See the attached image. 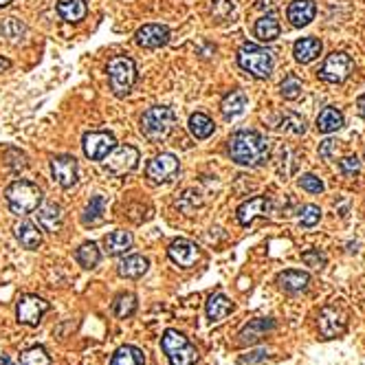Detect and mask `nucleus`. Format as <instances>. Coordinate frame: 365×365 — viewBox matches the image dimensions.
I'll return each mask as SVG.
<instances>
[{
	"label": "nucleus",
	"instance_id": "obj_27",
	"mask_svg": "<svg viewBox=\"0 0 365 365\" xmlns=\"http://www.w3.org/2000/svg\"><path fill=\"white\" fill-rule=\"evenodd\" d=\"M132 233L130 231H123V229H117V231H111L104 238V247H106V253L108 255H121V253H128L132 249Z\"/></svg>",
	"mask_w": 365,
	"mask_h": 365
},
{
	"label": "nucleus",
	"instance_id": "obj_44",
	"mask_svg": "<svg viewBox=\"0 0 365 365\" xmlns=\"http://www.w3.org/2000/svg\"><path fill=\"white\" fill-rule=\"evenodd\" d=\"M339 170H341L345 176H354V174H359V172H361V161H359V156L354 154V156H345V159H341V161H339Z\"/></svg>",
	"mask_w": 365,
	"mask_h": 365
},
{
	"label": "nucleus",
	"instance_id": "obj_18",
	"mask_svg": "<svg viewBox=\"0 0 365 365\" xmlns=\"http://www.w3.org/2000/svg\"><path fill=\"white\" fill-rule=\"evenodd\" d=\"M315 16H317L315 0H293L286 9V18L290 20V25L297 27V29L308 27L315 20Z\"/></svg>",
	"mask_w": 365,
	"mask_h": 365
},
{
	"label": "nucleus",
	"instance_id": "obj_5",
	"mask_svg": "<svg viewBox=\"0 0 365 365\" xmlns=\"http://www.w3.org/2000/svg\"><path fill=\"white\" fill-rule=\"evenodd\" d=\"M161 348L168 354L170 365H196L198 348L178 330H166L161 337Z\"/></svg>",
	"mask_w": 365,
	"mask_h": 365
},
{
	"label": "nucleus",
	"instance_id": "obj_36",
	"mask_svg": "<svg viewBox=\"0 0 365 365\" xmlns=\"http://www.w3.org/2000/svg\"><path fill=\"white\" fill-rule=\"evenodd\" d=\"M176 207L185 214V216H192L196 209H200L203 207V196H200V192H196V190H185L180 196H178V200H176Z\"/></svg>",
	"mask_w": 365,
	"mask_h": 365
},
{
	"label": "nucleus",
	"instance_id": "obj_30",
	"mask_svg": "<svg viewBox=\"0 0 365 365\" xmlns=\"http://www.w3.org/2000/svg\"><path fill=\"white\" fill-rule=\"evenodd\" d=\"M111 365H145V354L137 345H121L113 354Z\"/></svg>",
	"mask_w": 365,
	"mask_h": 365
},
{
	"label": "nucleus",
	"instance_id": "obj_1",
	"mask_svg": "<svg viewBox=\"0 0 365 365\" xmlns=\"http://www.w3.org/2000/svg\"><path fill=\"white\" fill-rule=\"evenodd\" d=\"M229 156L245 168H262L271 159V143L258 130H238L229 139Z\"/></svg>",
	"mask_w": 365,
	"mask_h": 365
},
{
	"label": "nucleus",
	"instance_id": "obj_6",
	"mask_svg": "<svg viewBox=\"0 0 365 365\" xmlns=\"http://www.w3.org/2000/svg\"><path fill=\"white\" fill-rule=\"evenodd\" d=\"M108 82H111V90L117 97H125L137 84V64L128 56H117L108 62L106 66Z\"/></svg>",
	"mask_w": 365,
	"mask_h": 365
},
{
	"label": "nucleus",
	"instance_id": "obj_17",
	"mask_svg": "<svg viewBox=\"0 0 365 365\" xmlns=\"http://www.w3.org/2000/svg\"><path fill=\"white\" fill-rule=\"evenodd\" d=\"M168 255H170V260L174 264H178L180 268H192L200 260L198 247L190 240H174L168 249Z\"/></svg>",
	"mask_w": 365,
	"mask_h": 365
},
{
	"label": "nucleus",
	"instance_id": "obj_34",
	"mask_svg": "<svg viewBox=\"0 0 365 365\" xmlns=\"http://www.w3.org/2000/svg\"><path fill=\"white\" fill-rule=\"evenodd\" d=\"M75 260L80 262L82 268L93 271V268L99 264V260H101V253H99V249H97L95 242H84V245L78 249V253H75Z\"/></svg>",
	"mask_w": 365,
	"mask_h": 365
},
{
	"label": "nucleus",
	"instance_id": "obj_7",
	"mask_svg": "<svg viewBox=\"0 0 365 365\" xmlns=\"http://www.w3.org/2000/svg\"><path fill=\"white\" fill-rule=\"evenodd\" d=\"M352 68H354V62H352V58L348 56V53L335 51L323 60L321 68L317 70V75L326 84H343L352 75Z\"/></svg>",
	"mask_w": 365,
	"mask_h": 365
},
{
	"label": "nucleus",
	"instance_id": "obj_9",
	"mask_svg": "<svg viewBox=\"0 0 365 365\" xmlns=\"http://www.w3.org/2000/svg\"><path fill=\"white\" fill-rule=\"evenodd\" d=\"M117 145V139L113 132H106V130H93V132H86L82 139V148L86 159L90 161H104L108 154L113 152V148Z\"/></svg>",
	"mask_w": 365,
	"mask_h": 365
},
{
	"label": "nucleus",
	"instance_id": "obj_21",
	"mask_svg": "<svg viewBox=\"0 0 365 365\" xmlns=\"http://www.w3.org/2000/svg\"><path fill=\"white\" fill-rule=\"evenodd\" d=\"M13 233H16V240L20 242L25 249L33 251L42 245V229L38 225H33L29 221H23L13 227Z\"/></svg>",
	"mask_w": 365,
	"mask_h": 365
},
{
	"label": "nucleus",
	"instance_id": "obj_15",
	"mask_svg": "<svg viewBox=\"0 0 365 365\" xmlns=\"http://www.w3.org/2000/svg\"><path fill=\"white\" fill-rule=\"evenodd\" d=\"M135 40L143 49H161L170 42V29L166 25H143L137 29Z\"/></svg>",
	"mask_w": 365,
	"mask_h": 365
},
{
	"label": "nucleus",
	"instance_id": "obj_26",
	"mask_svg": "<svg viewBox=\"0 0 365 365\" xmlns=\"http://www.w3.org/2000/svg\"><path fill=\"white\" fill-rule=\"evenodd\" d=\"M315 123H317V130H319V132L330 135V132L341 130L343 123H345V117H343V113L339 111V108H335V106H326L323 111L319 113V117H317Z\"/></svg>",
	"mask_w": 365,
	"mask_h": 365
},
{
	"label": "nucleus",
	"instance_id": "obj_40",
	"mask_svg": "<svg viewBox=\"0 0 365 365\" xmlns=\"http://www.w3.org/2000/svg\"><path fill=\"white\" fill-rule=\"evenodd\" d=\"M321 221V209L317 205H304L299 211V225L304 229H313Z\"/></svg>",
	"mask_w": 365,
	"mask_h": 365
},
{
	"label": "nucleus",
	"instance_id": "obj_19",
	"mask_svg": "<svg viewBox=\"0 0 365 365\" xmlns=\"http://www.w3.org/2000/svg\"><path fill=\"white\" fill-rule=\"evenodd\" d=\"M271 330H276V321L273 319H266V317L251 319L238 333V341H240V345H253L260 339H264Z\"/></svg>",
	"mask_w": 365,
	"mask_h": 365
},
{
	"label": "nucleus",
	"instance_id": "obj_48",
	"mask_svg": "<svg viewBox=\"0 0 365 365\" xmlns=\"http://www.w3.org/2000/svg\"><path fill=\"white\" fill-rule=\"evenodd\" d=\"M357 111H359V115L365 119V93L359 95V99H357Z\"/></svg>",
	"mask_w": 365,
	"mask_h": 365
},
{
	"label": "nucleus",
	"instance_id": "obj_11",
	"mask_svg": "<svg viewBox=\"0 0 365 365\" xmlns=\"http://www.w3.org/2000/svg\"><path fill=\"white\" fill-rule=\"evenodd\" d=\"M319 333L323 339H337L345 333V326H348V319H345V313L341 308L335 306H323L319 313Z\"/></svg>",
	"mask_w": 365,
	"mask_h": 365
},
{
	"label": "nucleus",
	"instance_id": "obj_3",
	"mask_svg": "<svg viewBox=\"0 0 365 365\" xmlns=\"http://www.w3.org/2000/svg\"><path fill=\"white\" fill-rule=\"evenodd\" d=\"M5 196L16 216H29L42 203V190L31 180H13L5 190Z\"/></svg>",
	"mask_w": 365,
	"mask_h": 365
},
{
	"label": "nucleus",
	"instance_id": "obj_35",
	"mask_svg": "<svg viewBox=\"0 0 365 365\" xmlns=\"http://www.w3.org/2000/svg\"><path fill=\"white\" fill-rule=\"evenodd\" d=\"M137 306H139L137 304V295H132V293H121L115 299V304H113V313L119 319H128V317H132L137 313Z\"/></svg>",
	"mask_w": 365,
	"mask_h": 365
},
{
	"label": "nucleus",
	"instance_id": "obj_29",
	"mask_svg": "<svg viewBox=\"0 0 365 365\" xmlns=\"http://www.w3.org/2000/svg\"><path fill=\"white\" fill-rule=\"evenodd\" d=\"M245 108H247V95L242 90H231V93H227L221 101V111H223L225 119L240 117L245 113Z\"/></svg>",
	"mask_w": 365,
	"mask_h": 365
},
{
	"label": "nucleus",
	"instance_id": "obj_10",
	"mask_svg": "<svg viewBox=\"0 0 365 365\" xmlns=\"http://www.w3.org/2000/svg\"><path fill=\"white\" fill-rule=\"evenodd\" d=\"M106 170L111 172L113 176H123L128 172H132L137 166H139V150L135 148V145H115L113 152L106 156Z\"/></svg>",
	"mask_w": 365,
	"mask_h": 365
},
{
	"label": "nucleus",
	"instance_id": "obj_49",
	"mask_svg": "<svg viewBox=\"0 0 365 365\" xmlns=\"http://www.w3.org/2000/svg\"><path fill=\"white\" fill-rule=\"evenodd\" d=\"M7 68H11V62H9L7 58H3V56H0V73H3V70H7Z\"/></svg>",
	"mask_w": 365,
	"mask_h": 365
},
{
	"label": "nucleus",
	"instance_id": "obj_22",
	"mask_svg": "<svg viewBox=\"0 0 365 365\" xmlns=\"http://www.w3.org/2000/svg\"><path fill=\"white\" fill-rule=\"evenodd\" d=\"M233 313V302L225 293H214L207 299V319L209 323H221Z\"/></svg>",
	"mask_w": 365,
	"mask_h": 365
},
{
	"label": "nucleus",
	"instance_id": "obj_24",
	"mask_svg": "<svg viewBox=\"0 0 365 365\" xmlns=\"http://www.w3.org/2000/svg\"><path fill=\"white\" fill-rule=\"evenodd\" d=\"M253 33H255V38H258L260 42H273V40H278L280 33H282V27H280L278 16L266 13V16L260 18V20H255Z\"/></svg>",
	"mask_w": 365,
	"mask_h": 365
},
{
	"label": "nucleus",
	"instance_id": "obj_13",
	"mask_svg": "<svg viewBox=\"0 0 365 365\" xmlns=\"http://www.w3.org/2000/svg\"><path fill=\"white\" fill-rule=\"evenodd\" d=\"M51 174L53 180L58 182L62 190H70L78 182V161L75 156L60 154L51 159Z\"/></svg>",
	"mask_w": 365,
	"mask_h": 365
},
{
	"label": "nucleus",
	"instance_id": "obj_4",
	"mask_svg": "<svg viewBox=\"0 0 365 365\" xmlns=\"http://www.w3.org/2000/svg\"><path fill=\"white\" fill-rule=\"evenodd\" d=\"M238 64L242 70H247L249 75H253L255 80H266V78H271L276 60H273L271 51L253 44V42H245L238 49Z\"/></svg>",
	"mask_w": 365,
	"mask_h": 365
},
{
	"label": "nucleus",
	"instance_id": "obj_28",
	"mask_svg": "<svg viewBox=\"0 0 365 365\" xmlns=\"http://www.w3.org/2000/svg\"><path fill=\"white\" fill-rule=\"evenodd\" d=\"M58 13L62 20L70 23V25H78L82 23L86 13H88V7H86V0H60L58 3Z\"/></svg>",
	"mask_w": 365,
	"mask_h": 365
},
{
	"label": "nucleus",
	"instance_id": "obj_31",
	"mask_svg": "<svg viewBox=\"0 0 365 365\" xmlns=\"http://www.w3.org/2000/svg\"><path fill=\"white\" fill-rule=\"evenodd\" d=\"M104 211H106V198L104 196H95L90 198V203L86 205L84 209V216H82V223L86 227H95L104 221Z\"/></svg>",
	"mask_w": 365,
	"mask_h": 365
},
{
	"label": "nucleus",
	"instance_id": "obj_43",
	"mask_svg": "<svg viewBox=\"0 0 365 365\" xmlns=\"http://www.w3.org/2000/svg\"><path fill=\"white\" fill-rule=\"evenodd\" d=\"M302 262H304L306 266L321 268V266H326L328 258H326V253H321L319 249H308V251L302 253Z\"/></svg>",
	"mask_w": 365,
	"mask_h": 365
},
{
	"label": "nucleus",
	"instance_id": "obj_50",
	"mask_svg": "<svg viewBox=\"0 0 365 365\" xmlns=\"http://www.w3.org/2000/svg\"><path fill=\"white\" fill-rule=\"evenodd\" d=\"M13 3V0H0V9H3V7H9Z\"/></svg>",
	"mask_w": 365,
	"mask_h": 365
},
{
	"label": "nucleus",
	"instance_id": "obj_2",
	"mask_svg": "<svg viewBox=\"0 0 365 365\" xmlns=\"http://www.w3.org/2000/svg\"><path fill=\"white\" fill-rule=\"evenodd\" d=\"M174 125H176V113L168 106H152L141 115V132L152 143L166 141L174 132Z\"/></svg>",
	"mask_w": 365,
	"mask_h": 365
},
{
	"label": "nucleus",
	"instance_id": "obj_32",
	"mask_svg": "<svg viewBox=\"0 0 365 365\" xmlns=\"http://www.w3.org/2000/svg\"><path fill=\"white\" fill-rule=\"evenodd\" d=\"M276 128L288 135H304L306 132V119L297 113H284L278 121Z\"/></svg>",
	"mask_w": 365,
	"mask_h": 365
},
{
	"label": "nucleus",
	"instance_id": "obj_38",
	"mask_svg": "<svg viewBox=\"0 0 365 365\" xmlns=\"http://www.w3.org/2000/svg\"><path fill=\"white\" fill-rule=\"evenodd\" d=\"M23 365H51V357L47 354V350L42 345H33V348L25 350L20 357Z\"/></svg>",
	"mask_w": 365,
	"mask_h": 365
},
{
	"label": "nucleus",
	"instance_id": "obj_45",
	"mask_svg": "<svg viewBox=\"0 0 365 365\" xmlns=\"http://www.w3.org/2000/svg\"><path fill=\"white\" fill-rule=\"evenodd\" d=\"M337 148H339V145H337L335 139H326V141L319 143V156L323 161H333L337 156Z\"/></svg>",
	"mask_w": 365,
	"mask_h": 365
},
{
	"label": "nucleus",
	"instance_id": "obj_47",
	"mask_svg": "<svg viewBox=\"0 0 365 365\" xmlns=\"http://www.w3.org/2000/svg\"><path fill=\"white\" fill-rule=\"evenodd\" d=\"M266 357H268V352H266V350H258V352H251V357L242 359V363H255V361H264Z\"/></svg>",
	"mask_w": 365,
	"mask_h": 365
},
{
	"label": "nucleus",
	"instance_id": "obj_12",
	"mask_svg": "<svg viewBox=\"0 0 365 365\" xmlns=\"http://www.w3.org/2000/svg\"><path fill=\"white\" fill-rule=\"evenodd\" d=\"M148 178H152L154 182H170L178 176L180 172V163L174 154L170 152H163L156 154L150 163H148Z\"/></svg>",
	"mask_w": 365,
	"mask_h": 365
},
{
	"label": "nucleus",
	"instance_id": "obj_33",
	"mask_svg": "<svg viewBox=\"0 0 365 365\" xmlns=\"http://www.w3.org/2000/svg\"><path fill=\"white\" fill-rule=\"evenodd\" d=\"M187 125H190V132L196 137V139H209L211 135H214V121L207 117V115H203V113H194L192 117H190V121H187Z\"/></svg>",
	"mask_w": 365,
	"mask_h": 365
},
{
	"label": "nucleus",
	"instance_id": "obj_8",
	"mask_svg": "<svg viewBox=\"0 0 365 365\" xmlns=\"http://www.w3.org/2000/svg\"><path fill=\"white\" fill-rule=\"evenodd\" d=\"M49 310H51V304L47 299H42L38 295H23L16 306V319H18V323L35 328Z\"/></svg>",
	"mask_w": 365,
	"mask_h": 365
},
{
	"label": "nucleus",
	"instance_id": "obj_37",
	"mask_svg": "<svg viewBox=\"0 0 365 365\" xmlns=\"http://www.w3.org/2000/svg\"><path fill=\"white\" fill-rule=\"evenodd\" d=\"M0 33H3L9 42H20L27 33V27L18 20V18H5V20L0 23Z\"/></svg>",
	"mask_w": 365,
	"mask_h": 365
},
{
	"label": "nucleus",
	"instance_id": "obj_42",
	"mask_svg": "<svg viewBox=\"0 0 365 365\" xmlns=\"http://www.w3.org/2000/svg\"><path fill=\"white\" fill-rule=\"evenodd\" d=\"M299 187L306 190L308 194H321V192L326 190L323 180H321L319 176H315V174H304V176L299 178Z\"/></svg>",
	"mask_w": 365,
	"mask_h": 365
},
{
	"label": "nucleus",
	"instance_id": "obj_16",
	"mask_svg": "<svg viewBox=\"0 0 365 365\" xmlns=\"http://www.w3.org/2000/svg\"><path fill=\"white\" fill-rule=\"evenodd\" d=\"M35 214V223L42 231H49V233H56L62 229V223H64V214H62V207L56 205V203H40L38 209L33 211Z\"/></svg>",
	"mask_w": 365,
	"mask_h": 365
},
{
	"label": "nucleus",
	"instance_id": "obj_39",
	"mask_svg": "<svg viewBox=\"0 0 365 365\" xmlns=\"http://www.w3.org/2000/svg\"><path fill=\"white\" fill-rule=\"evenodd\" d=\"M280 93H282V97L288 99V101L297 99V97L302 95V82H299L295 75H286L284 82L280 84Z\"/></svg>",
	"mask_w": 365,
	"mask_h": 365
},
{
	"label": "nucleus",
	"instance_id": "obj_25",
	"mask_svg": "<svg viewBox=\"0 0 365 365\" xmlns=\"http://www.w3.org/2000/svg\"><path fill=\"white\" fill-rule=\"evenodd\" d=\"M150 268V260L143 255H128L125 260L119 262V276L125 280H139Z\"/></svg>",
	"mask_w": 365,
	"mask_h": 365
},
{
	"label": "nucleus",
	"instance_id": "obj_46",
	"mask_svg": "<svg viewBox=\"0 0 365 365\" xmlns=\"http://www.w3.org/2000/svg\"><path fill=\"white\" fill-rule=\"evenodd\" d=\"M255 9H260V11H276L278 9V0H258V3H255Z\"/></svg>",
	"mask_w": 365,
	"mask_h": 365
},
{
	"label": "nucleus",
	"instance_id": "obj_41",
	"mask_svg": "<svg viewBox=\"0 0 365 365\" xmlns=\"http://www.w3.org/2000/svg\"><path fill=\"white\" fill-rule=\"evenodd\" d=\"M231 13H233L231 0H211V16L216 18L218 23H225Z\"/></svg>",
	"mask_w": 365,
	"mask_h": 365
},
{
	"label": "nucleus",
	"instance_id": "obj_14",
	"mask_svg": "<svg viewBox=\"0 0 365 365\" xmlns=\"http://www.w3.org/2000/svg\"><path fill=\"white\" fill-rule=\"evenodd\" d=\"M273 214V203L266 198V196H255V198H249L245 203L235 209V218H238V223L242 227H249L255 218H266Z\"/></svg>",
	"mask_w": 365,
	"mask_h": 365
},
{
	"label": "nucleus",
	"instance_id": "obj_20",
	"mask_svg": "<svg viewBox=\"0 0 365 365\" xmlns=\"http://www.w3.org/2000/svg\"><path fill=\"white\" fill-rule=\"evenodd\" d=\"M308 284H310V276L306 271L288 268L278 276V286L284 290V293H302V290L308 288Z\"/></svg>",
	"mask_w": 365,
	"mask_h": 365
},
{
	"label": "nucleus",
	"instance_id": "obj_23",
	"mask_svg": "<svg viewBox=\"0 0 365 365\" xmlns=\"http://www.w3.org/2000/svg\"><path fill=\"white\" fill-rule=\"evenodd\" d=\"M321 40L319 38H302L293 44V56L299 64H310L321 56Z\"/></svg>",
	"mask_w": 365,
	"mask_h": 365
}]
</instances>
